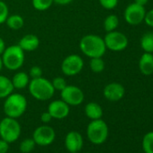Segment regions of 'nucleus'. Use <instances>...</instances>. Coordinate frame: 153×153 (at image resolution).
<instances>
[{
  "label": "nucleus",
  "mask_w": 153,
  "mask_h": 153,
  "mask_svg": "<svg viewBox=\"0 0 153 153\" xmlns=\"http://www.w3.org/2000/svg\"><path fill=\"white\" fill-rule=\"evenodd\" d=\"M79 49L81 52L89 59L98 57L103 58L107 50L104 38L97 34L84 35L79 41Z\"/></svg>",
  "instance_id": "1"
},
{
  "label": "nucleus",
  "mask_w": 153,
  "mask_h": 153,
  "mask_svg": "<svg viewBox=\"0 0 153 153\" xmlns=\"http://www.w3.org/2000/svg\"><path fill=\"white\" fill-rule=\"evenodd\" d=\"M27 88L30 95L38 101H48L52 98L55 94L51 81L43 76L32 79Z\"/></svg>",
  "instance_id": "2"
},
{
  "label": "nucleus",
  "mask_w": 153,
  "mask_h": 153,
  "mask_svg": "<svg viewBox=\"0 0 153 153\" xmlns=\"http://www.w3.org/2000/svg\"><path fill=\"white\" fill-rule=\"evenodd\" d=\"M3 109L6 116L17 119L21 117L27 109V99L20 93H12L5 98Z\"/></svg>",
  "instance_id": "3"
},
{
  "label": "nucleus",
  "mask_w": 153,
  "mask_h": 153,
  "mask_svg": "<svg viewBox=\"0 0 153 153\" xmlns=\"http://www.w3.org/2000/svg\"><path fill=\"white\" fill-rule=\"evenodd\" d=\"M3 67L11 71L20 69L25 60V51L18 46V44L10 45L6 48L1 55Z\"/></svg>",
  "instance_id": "4"
},
{
  "label": "nucleus",
  "mask_w": 153,
  "mask_h": 153,
  "mask_svg": "<svg viewBox=\"0 0 153 153\" xmlns=\"http://www.w3.org/2000/svg\"><path fill=\"white\" fill-rule=\"evenodd\" d=\"M109 129L107 123L101 119L91 120L87 127V135L89 141L95 145H101L107 140Z\"/></svg>",
  "instance_id": "5"
},
{
  "label": "nucleus",
  "mask_w": 153,
  "mask_h": 153,
  "mask_svg": "<svg viewBox=\"0 0 153 153\" xmlns=\"http://www.w3.org/2000/svg\"><path fill=\"white\" fill-rule=\"evenodd\" d=\"M21 125L17 119L6 116L0 121V139L9 144L16 141L21 135Z\"/></svg>",
  "instance_id": "6"
},
{
  "label": "nucleus",
  "mask_w": 153,
  "mask_h": 153,
  "mask_svg": "<svg viewBox=\"0 0 153 153\" xmlns=\"http://www.w3.org/2000/svg\"><path fill=\"white\" fill-rule=\"evenodd\" d=\"M84 68V59L79 54H70L61 62L60 69L64 76H74L79 75Z\"/></svg>",
  "instance_id": "7"
},
{
  "label": "nucleus",
  "mask_w": 153,
  "mask_h": 153,
  "mask_svg": "<svg viewBox=\"0 0 153 153\" xmlns=\"http://www.w3.org/2000/svg\"><path fill=\"white\" fill-rule=\"evenodd\" d=\"M60 98L69 106H78L84 102L85 95L80 88L74 85H67L60 91Z\"/></svg>",
  "instance_id": "8"
},
{
  "label": "nucleus",
  "mask_w": 153,
  "mask_h": 153,
  "mask_svg": "<svg viewBox=\"0 0 153 153\" xmlns=\"http://www.w3.org/2000/svg\"><path fill=\"white\" fill-rule=\"evenodd\" d=\"M105 44L106 49L112 51H122L128 46V38L125 34L118 31H112L105 34Z\"/></svg>",
  "instance_id": "9"
},
{
  "label": "nucleus",
  "mask_w": 153,
  "mask_h": 153,
  "mask_svg": "<svg viewBox=\"0 0 153 153\" xmlns=\"http://www.w3.org/2000/svg\"><path fill=\"white\" fill-rule=\"evenodd\" d=\"M55 138L56 133L54 129L47 124L37 127L33 133V139L39 146H49L54 141Z\"/></svg>",
  "instance_id": "10"
},
{
  "label": "nucleus",
  "mask_w": 153,
  "mask_h": 153,
  "mask_svg": "<svg viewBox=\"0 0 153 153\" xmlns=\"http://www.w3.org/2000/svg\"><path fill=\"white\" fill-rule=\"evenodd\" d=\"M145 14L146 11L143 6L132 3L125 8L123 16L127 24L131 25H138L144 21Z\"/></svg>",
  "instance_id": "11"
},
{
  "label": "nucleus",
  "mask_w": 153,
  "mask_h": 153,
  "mask_svg": "<svg viewBox=\"0 0 153 153\" xmlns=\"http://www.w3.org/2000/svg\"><path fill=\"white\" fill-rule=\"evenodd\" d=\"M47 111L51 115L52 119L62 120L69 114L70 108L68 104H66L63 100L58 99L51 101L49 105Z\"/></svg>",
  "instance_id": "12"
},
{
  "label": "nucleus",
  "mask_w": 153,
  "mask_h": 153,
  "mask_svg": "<svg viewBox=\"0 0 153 153\" xmlns=\"http://www.w3.org/2000/svg\"><path fill=\"white\" fill-rule=\"evenodd\" d=\"M125 94L124 87L116 82L107 84L103 90V95L105 99L111 102H117L121 100Z\"/></svg>",
  "instance_id": "13"
},
{
  "label": "nucleus",
  "mask_w": 153,
  "mask_h": 153,
  "mask_svg": "<svg viewBox=\"0 0 153 153\" xmlns=\"http://www.w3.org/2000/svg\"><path fill=\"white\" fill-rule=\"evenodd\" d=\"M84 141L82 135L76 131H71L65 137V147L68 152H79L82 149Z\"/></svg>",
  "instance_id": "14"
},
{
  "label": "nucleus",
  "mask_w": 153,
  "mask_h": 153,
  "mask_svg": "<svg viewBox=\"0 0 153 153\" xmlns=\"http://www.w3.org/2000/svg\"><path fill=\"white\" fill-rule=\"evenodd\" d=\"M18 46L25 52H32L37 50L40 46V40L39 37L33 33H28L23 36L19 42Z\"/></svg>",
  "instance_id": "15"
},
{
  "label": "nucleus",
  "mask_w": 153,
  "mask_h": 153,
  "mask_svg": "<svg viewBox=\"0 0 153 153\" xmlns=\"http://www.w3.org/2000/svg\"><path fill=\"white\" fill-rule=\"evenodd\" d=\"M30 80H31L30 76L25 71L16 72L11 79L14 88L17 90H22V89L26 88L30 83Z\"/></svg>",
  "instance_id": "16"
},
{
  "label": "nucleus",
  "mask_w": 153,
  "mask_h": 153,
  "mask_svg": "<svg viewBox=\"0 0 153 153\" xmlns=\"http://www.w3.org/2000/svg\"><path fill=\"white\" fill-rule=\"evenodd\" d=\"M139 68L145 76L153 74V55L152 53L144 52L139 60Z\"/></svg>",
  "instance_id": "17"
},
{
  "label": "nucleus",
  "mask_w": 153,
  "mask_h": 153,
  "mask_svg": "<svg viewBox=\"0 0 153 153\" xmlns=\"http://www.w3.org/2000/svg\"><path fill=\"white\" fill-rule=\"evenodd\" d=\"M85 114L90 120L101 119L103 116V108L102 106L96 102H89L85 105L84 109Z\"/></svg>",
  "instance_id": "18"
},
{
  "label": "nucleus",
  "mask_w": 153,
  "mask_h": 153,
  "mask_svg": "<svg viewBox=\"0 0 153 153\" xmlns=\"http://www.w3.org/2000/svg\"><path fill=\"white\" fill-rule=\"evenodd\" d=\"M14 90L15 88L13 87L11 79L0 74V99L7 97L14 92Z\"/></svg>",
  "instance_id": "19"
},
{
  "label": "nucleus",
  "mask_w": 153,
  "mask_h": 153,
  "mask_svg": "<svg viewBox=\"0 0 153 153\" xmlns=\"http://www.w3.org/2000/svg\"><path fill=\"white\" fill-rule=\"evenodd\" d=\"M8 28H10L11 30L14 31H18L21 28L24 27L25 25V20L23 18V16H21L20 15L17 14H14V15H9L6 23H5Z\"/></svg>",
  "instance_id": "20"
},
{
  "label": "nucleus",
  "mask_w": 153,
  "mask_h": 153,
  "mask_svg": "<svg viewBox=\"0 0 153 153\" xmlns=\"http://www.w3.org/2000/svg\"><path fill=\"white\" fill-rule=\"evenodd\" d=\"M140 47L145 52H153V33H146L140 39Z\"/></svg>",
  "instance_id": "21"
},
{
  "label": "nucleus",
  "mask_w": 153,
  "mask_h": 153,
  "mask_svg": "<svg viewBox=\"0 0 153 153\" xmlns=\"http://www.w3.org/2000/svg\"><path fill=\"white\" fill-rule=\"evenodd\" d=\"M119 25V18L116 15H109L104 20V29L106 33L115 31Z\"/></svg>",
  "instance_id": "22"
},
{
  "label": "nucleus",
  "mask_w": 153,
  "mask_h": 153,
  "mask_svg": "<svg viewBox=\"0 0 153 153\" xmlns=\"http://www.w3.org/2000/svg\"><path fill=\"white\" fill-rule=\"evenodd\" d=\"M105 67V63L102 59V57L92 58L89 60V68L91 71L94 73H101L102 71H104Z\"/></svg>",
  "instance_id": "23"
},
{
  "label": "nucleus",
  "mask_w": 153,
  "mask_h": 153,
  "mask_svg": "<svg viewBox=\"0 0 153 153\" xmlns=\"http://www.w3.org/2000/svg\"><path fill=\"white\" fill-rule=\"evenodd\" d=\"M54 4L53 0H32L33 7L40 12L47 11Z\"/></svg>",
  "instance_id": "24"
},
{
  "label": "nucleus",
  "mask_w": 153,
  "mask_h": 153,
  "mask_svg": "<svg viewBox=\"0 0 153 153\" xmlns=\"http://www.w3.org/2000/svg\"><path fill=\"white\" fill-rule=\"evenodd\" d=\"M141 145L145 153H153V131H149L143 136Z\"/></svg>",
  "instance_id": "25"
},
{
  "label": "nucleus",
  "mask_w": 153,
  "mask_h": 153,
  "mask_svg": "<svg viewBox=\"0 0 153 153\" xmlns=\"http://www.w3.org/2000/svg\"><path fill=\"white\" fill-rule=\"evenodd\" d=\"M35 145L36 143L33 138H26L20 142L19 149L22 153H30L34 149Z\"/></svg>",
  "instance_id": "26"
},
{
  "label": "nucleus",
  "mask_w": 153,
  "mask_h": 153,
  "mask_svg": "<svg viewBox=\"0 0 153 153\" xmlns=\"http://www.w3.org/2000/svg\"><path fill=\"white\" fill-rule=\"evenodd\" d=\"M9 16V7L7 4L2 0H0V25L6 23Z\"/></svg>",
  "instance_id": "27"
},
{
  "label": "nucleus",
  "mask_w": 153,
  "mask_h": 153,
  "mask_svg": "<svg viewBox=\"0 0 153 153\" xmlns=\"http://www.w3.org/2000/svg\"><path fill=\"white\" fill-rule=\"evenodd\" d=\"M51 81V84H52L53 88L55 89V91H59L60 92L68 85L66 79L63 78V76H55V78Z\"/></svg>",
  "instance_id": "28"
},
{
  "label": "nucleus",
  "mask_w": 153,
  "mask_h": 153,
  "mask_svg": "<svg viewBox=\"0 0 153 153\" xmlns=\"http://www.w3.org/2000/svg\"><path fill=\"white\" fill-rule=\"evenodd\" d=\"M101 7L106 10H112L118 5V0H98Z\"/></svg>",
  "instance_id": "29"
},
{
  "label": "nucleus",
  "mask_w": 153,
  "mask_h": 153,
  "mask_svg": "<svg viewBox=\"0 0 153 153\" xmlns=\"http://www.w3.org/2000/svg\"><path fill=\"white\" fill-rule=\"evenodd\" d=\"M29 76L31 79H38V78H41L42 76V68L40 67V66H37V65H34L33 66L30 70H29Z\"/></svg>",
  "instance_id": "30"
},
{
  "label": "nucleus",
  "mask_w": 153,
  "mask_h": 153,
  "mask_svg": "<svg viewBox=\"0 0 153 153\" xmlns=\"http://www.w3.org/2000/svg\"><path fill=\"white\" fill-rule=\"evenodd\" d=\"M144 22L146 23L147 25H149L150 27H153V9L149 10V12H147L145 14Z\"/></svg>",
  "instance_id": "31"
},
{
  "label": "nucleus",
  "mask_w": 153,
  "mask_h": 153,
  "mask_svg": "<svg viewBox=\"0 0 153 153\" xmlns=\"http://www.w3.org/2000/svg\"><path fill=\"white\" fill-rule=\"evenodd\" d=\"M9 150V143L0 139V153H7Z\"/></svg>",
  "instance_id": "32"
},
{
  "label": "nucleus",
  "mask_w": 153,
  "mask_h": 153,
  "mask_svg": "<svg viewBox=\"0 0 153 153\" xmlns=\"http://www.w3.org/2000/svg\"><path fill=\"white\" fill-rule=\"evenodd\" d=\"M51 120H52V117H51V115L49 114L48 111L43 112V113L41 114V121H42V123H43L44 124L49 123Z\"/></svg>",
  "instance_id": "33"
},
{
  "label": "nucleus",
  "mask_w": 153,
  "mask_h": 153,
  "mask_svg": "<svg viewBox=\"0 0 153 153\" xmlns=\"http://www.w3.org/2000/svg\"><path fill=\"white\" fill-rule=\"evenodd\" d=\"M74 0H53V2L57 5H59V6H67V5H69L71 4Z\"/></svg>",
  "instance_id": "34"
},
{
  "label": "nucleus",
  "mask_w": 153,
  "mask_h": 153,
  "mask_svg": "<svg viewBox=\"0 0 153 153\" xmlns=\"http://www.w3.org/2000/svg\"><path fill=\"white\" fill-rule=\"evenodd\" d=\"M7 46H6V42L5 41L0 37V56H1L4 52V51L6 50Z\"/></svg>",
  "instance_id": "35"
},
{
  "label": "nucleus",
  "mask_w": 153,
  "mask_h": 153,
  "mask_svg": "<svg viewBox=\"0 0 153 153\" xmlns=\"http://www.w3.org/2000/svg\"><path fill=\"white\" fill-rule=\"evenodd\" d=\"M149 0H134V3L138 4V5H140V6H145L147 3H148Z\"/></svg>",
  "instance_id": "36"
},
{
  "label": "nucleus",
  "mask_w": 153,
  "mask_h": 153,
  "mask_svg": "<svg viewBox=\"0 0 153 153\" xmlns=\"http://www.w3.org/2000/svg\"><path fill=\"white\" fill-rule=\"evenodd\" d=\"M3 68V63H2V59H1V56H0V72H1Z\"/></svg>",
  "instance_id": "37"
},
{
  "label": "nucleus",
  "mask_w": 153,
  "mask_h": 153,
  "mask_svg": "<svg viewBox=\"0 0 153 153\" xmlns=\"http://www.w3.org/2000/svg\"><path fill=\"white\" fill-rule=\"evenodd\" d=\"M69 153H79V152H69Z\"/></svg>",
  "instance_id": "38"
},
{
  "label": "nucleus",
  "mask_w": 153,
  "mask_h": 153,
  "mask_svg": "<svg viewBox=\"0 0 153 153\" xmlns=\"http://www.w3.org/2000/svg\"><path fill=\"white\" fill-rule=\"evenodd\" d=\"M85 153H90V152H85Z\"/></svg>",
  "instance_id": "39"
},
{
  "label": "nucleus",
  "mask_w": 153,
  "mask_h": 153,
  "mask_svg": "<svg viewBox=\"0 0 153 153\" xmlns=\"http://www.w3.org/2000/svg\"><path fill=\"white\" fill-rule=\"evenodd\" d=\"M152 55H153V52H152Z\"/></svg>",
  "instance_id": "40"
}]
</instances>
